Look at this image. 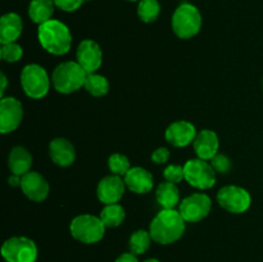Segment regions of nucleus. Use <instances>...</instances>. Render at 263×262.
Listing matches in <instances>:
<instances>
[{
    "label": "nucleus",
    "instance_id": "f257e3e1",
    "mask_svg": "<svg viewBox=\"0 0 263 262\" xmlns=\"http://www.w3.org/2000/svg\"><path fill=\"white\" fill-rule=\"evenodd\" d=\"M185 231V220L179 211L162 210L151 223L152 239L159 244H171L179 240Z\"/></svg>",
    "mask_w": 263,
    "mask_h": 262
},
{
    "label": "nucleus",
    "instance_id": "f03ea898",
    "mask_svg": "<svg viewBox=\"0 0 263 262\" xmlns=\"http://www.w3.org/2000/svg\"><path fill=\"white\" fill-rule=\"evenodd\" d=\"M37 38L41 46L54 55H63L71 49L72 35L61 21L50 20L39 26Z\"/></svg>",
    "mask_w": 263,
    "mask_h": 262
},
{
    "label": "nucleus",
    "instance_id": "7ed1b4c3",
    "mask_svg": "<svg viewBox=\"0 0 263 262\" xmlns=\"http://www.w3.org/2000/svg\"><path fill=\"white\" fill-rule=\"evenodd\" d=\"M87 72L77 62H63L58 64L51 74V82L57 91L71 94L85 85Z\"/></svg>",
    "mask_w": 263,
    "mask_h": 262
},
{
    "label": "nucleus",
    "instance_id": "20e7f679",
    "mask_svg": "<svg viewBox=\"0 0 263 262\" xmlns=\"http://www.w3.org/2000/svg\"><path fill=\"white\" fill-rule=\"evenodd\" d=\"M172 30L180 39H190L202 27V15L195 5L182 3L172 15Z\"/></svg>",
    "mask_w": 263,
    "mask_h": 262
},
{
    "label": "nucleus",
    "instance_id": "39448f33",
    "mask_svg": "<svg viewBox=\"0 0 263 262\" xmlns=\"http://www.w3.org/2000/svg\"><path fill=\"white\" fill-rule=\"evenodd\" d=\"M105 228L102 218L92 215H80L72 220L69 230L72 236L86 244L98 243L104 236Z\"/></svg>",
    "mask_w": 263,
    "mask_h": 262
},
{
    "label": "nucleus",
    "instance_id": "423d86ee",
    "mask_svg": "<svg viewBox=\"0 0 263 262\" xmlns=\"http://www.w3.org/2000/svg\"><path fill=\"white\" fill-rule=\"evenodd\" d=\"M21 84L26 95L32 99H41L50 89L48 72L39 64H27L21 73Z\"/></svg>",
    "mask_w": 263,
    "mask_h": 262
},
{
    "label": "nucleus",
    "instance_id": "0eeeda50",
    "mask_svg": "<svg viewBox=\"0 0 263 262\" xmlns=\"http://www.w3.org/2000/svg\"><path fill=\"white\" fill-rule=\"evenodd\" d=\"M2 256L7 262H35L37 247L30 238L13 236L3 244Z\"/></svg>",
    "mask_w": 263,
    "mask_h": 262
},
{
    "label": "nucleus",
    "instance_id": "6e6552de",
    "mask_svg": "<svg viewBox=\"0 0 263 262\" xmlns=\"http://www.w3.org/2000/svg\"><path fill=\"white\" fill-rule=\"evenodd\" d=\"M185 180L197 189H211L216 184V171L204 159H190L184 166Z\"/></svg>",
    "mask_w": 263,
    "mask_h": 262
},
{
    "label": "nucleus",
    "instance_id": "1a4fd4ad",
    "mask_svg": "<svg viewBox=\"0 0 263 262\" xmlns=\"http://www.w3.org/2000/svg\"><path fill=\"white\" fill-rule=\"evenodd\" d=\"M218 204L231 213H244L251 207V194L236 185L223 186L217 194Z\"/></svg>",
    "mask_w": 263,
    "mask_h": 262
},
{
    "label": "nucleus",
    "instance_id": "9d476101",
    "mask_svg": "<svg viewBox=\"0 0 263 262\" xmlns=\"http://www.w3.org/2000/svg\"><path fill=\"white\" fill-rule=\"evenodd\" d=\"M212 208V202L208 195L203 193H194L180 203L179 212L187 222H199L205 218Z\"/></svg>",
    "mask_w": 263,
    "mask_h": 262
},
{
    "label": "nucleus",
    "instance_id": "9b49d317",
    "mask_svg": "<svg viewBox=\"0 0 263 262\" xmlns=\"http://www.w3.org/2000/svg\"><path fill=\"white\" fill-rule=\"evenodd\" d=\"M23 118V107L18 99L13 97L2 98L0 102V130L3 134L14 131Z\"/></svg>",
    "mask_w": 263,
    "mask_h": 262
},
{
    "label": "nucleus",
    "instance_id": "f8f14e48",
    "mask_svg": "<svg viewBox=\"0 0 263 262\" xmlns=\"http://www.w3.org/2000/svg\"><path fill=\"white\" fill-rule=\"evenodd\" d=\"M77 63L87 72L95 73L97 69L100 68L103 62V53L100 46L94 40H82L79 44L76 51Z\"/></svg>",
    "mask_w": 263,
    "mask_h": 262
},
{
    "label": "nucleus",
    "instance_id": "ddd939ff",
    "mask_svg": "<svg viewBox=\"0 0 263 262\" xmlns=\"http://www.w3.org/2000/svg\"><path fill=\"white\" fill-rule=\"evenodd\" d=\"M125 180L117 175H110L99 181L97 188V195L100 202L105 204L118 203L125 194Z\"/></svg>",
    "mask_w": 263,
    "mask_h": 262
},
{
    "label": "nucleus",
    "instance_id": "4468645a",
    "mask_svg": "<svg viewBox=\"0 0 263 262\" xmlns=\"http://www.w3.org/2000/svg\"><path fill=\"white\" fill-rule=\"evenodd\" d=\"M197 138V128L187 121H176L166 130V140L176 148L189 145Z\"/></svg>",
    "mask_w": 263,
    "mask_h": 262
},
{
    "label": "nucleus",
    "instance_id": "2eb2a0df",
    "mask_svg": "<svg viewBox=\"0 0 263 262\" xmlns=\"http://www.w3.org/2000/svg\"><path fill=\"white\" fill-rule=\"evenodd\" d=\"M21 188L28 199L33 202H43L49 194V184L39 172L30 171L22 176Z\"/></svg>",
    "mask_w": 263,
    "mask_h": 262
},
{
    "label": "nucleus",
    "instance_id": "dca6fc26",
    "mask_svg": "<svg viewBox=\"0 0 263 262\" xmlns=\"http://www.w3.org/2000/svg\"><path fill=\"white\" fill-rule=\"evenodd\" d=\"M193 145H194V151L198 158L211 161L217 154L220 141H218V136L212 130H202L197 134V138L193 141Z\"/></svg>",
    "mask_w": 263,
    "mask_h": 262
},
{
    "label": "nucleus",
    "instance_id": "f3484780",
    "mask_svg": "<svg viewBox=\"0 0 263 262\" xmlns=\"http://www.w3.org/2000/svg\"><path fill=\"white\" fill-rule=\"evenodd\" d=\"M123 180L126 186L136 194H145L153 189V176L143 167H131Z\"/></svg>",
    "mask_w": 263,
    "mask_h": 262
},
{
    "label": "nucleus",
    "instance_id": "a211bd4d",
    "mask_svg": "<svg viewBox=\"0 0 263 262\" xmlns=\"http://www.w3.org/2000/svg\"><path fill=\"white\" fill-rule=\"evenodd\" d=\"M49 153L54 163L61 167L71 166L76 158L74 146L64 138H57L49 144Z\"/></svg>",
    "mask_w": 263,
    "mask_h": 262
},
{
    "label": "nucleus",
    "instance_id": "6ab92c4d",
    "mask_svg": "<svg viewBox=\"0 0 263 262\" xmlns=\"http://www.w3.org/2000/svg\"><path fill=\"white\" fill-rule=\"evenodd\" d=\"M22 33V20L15 13H7L0 20V41L2 44L15 43Z\"/></svg>",
    "mask_w": 263,
    "mask_h": 262
},
{
    "label": "nucleus",
    "instance_id": "aec40b11",
    "mask_svg": "<svg viewBox=\"0 0 263 262\" xmlns=\"http://www.w3.org/2000/svg\"><path fill=\"white\" fill-rule=\"evenodd\" d=\"M8 166L13 175L23 176L30 172L31 166H32V156L23 146H14L9 153Z\"/></svg>",
    "mask_w": 263,
    "mask_h": 262
},
{
    "label": "nucleus",
    "instance_id": "412c9836",
    "mask_svg": "<svg viewBox=\"0 0 263 262\" xmlns=\"http://www.w3.org/2000/svg\"><path fill=\"white\" fill-rule=\"evenodd\" d=\"M156 198L163 210H174L180 202L179 188L174 182H162L157 188Z\"/></svg>",
    "mask_w": 263,
    "mask_h": 262
},
{
    "label": "nucleus",
    "instance_id": "4be33fe9",
    "mask_svg": "<svg viewBox=\"0 0 263 262\" xmlns=\"http://www.w3.org/2000/svg\"><path fill=\"white\" fill-rule=\"evenodd\" d=\"M53 0H31L28 7V15L39 26L51 20L54 13Z\"/></svg>",
    "mask_w": 263,
    "mask_h": 262
},
{
    "label": "nucleus",
    "instance_id": "5701e85b",
    "mask_svg": "<svg viewBox=\"0 0 263 262\" xmlns=\"http://www.w3.org/2000/svg\"><path fill=\"white\" fill-rule=\"evenodd\" d=\"M100 218L107 228H117L125 220V210L118 203L113 204H105L100 212Z\"/></svg>",
    "mask_w": 263,
    "mask_h": 262
},
{
    "label": "nucleus",
    "instance_id": "b1692460",
    "mask_svg": "<svg viewBox=\"0 0 263 262\" xmlns=\"http://www.w3.org/2000/svg\"><path fill=\"white\" fill-rule=\"evenodd\" d=\"M85 89L87 90L89 94H91L92 97H103L108 92L109 90V82L105 79L104 76L98 73H87L86 80H85Z\"/></svg>",
    "mask_w": 263,
    "mask_h": 262
},
{
    "label": "nucleus",
    "instance_id": "393cba45",
    "mask_svg": "<svg viewBox=\"0 0 263 262\" xmlns=\"http://www.w3.org/2000/svg\"><path fill=\"white\" fill-rule=\"evenodd\" d=\"M161 13V5L158 0H140L138 5V14L145 23L154 22Z\"/></svg>",
    "mask_w": 263,
    "mask_h": 262
},
{
    "label": "nucleus",
    "instance_id": "a878e982",
    "mask_svg": "<svg viewBox=\"0 0 263 262\" xmlns=\"http://www.w3.org/2000/svg\"><path fill=\"white\" fill-rule=\"evenodd\" d=\"M152 240L153 239H152L151 233L145 230H138L130 236L128 246L134 254H143L149 249Z\"/></svg>",
    "mask_w": 263,
    "mask_h": 262
},
{
    "label": "nucleus",
    "instance_id": "bb28decb",
    "mask_svg": "<svg viewBox=\"0 0 263 262\" xmlns=\"http://www.w3.org/2000/svg\"><path fill=\"white\" fill-rule=\"evenodd\" d=\"M108 167H109L110 172L117 176H125L128 171H130V161L126 156L120 153H115L109 157L108 159Z\"/></svg>",
    "mask_w": 263,
    "mask_h": 262
},
{
    "label": "nucleus",
    "instance_id": "cd10ccee",
    "mask_svg": "<svg viewBox=\"0 0 263 262\" xmlns=\"http://www.w3.org/2000/svg\"><path fill=\"white\" fill-rule=\"evenodd\" d=\"M23 55L22 46L18 45L17 43H9V44H3L2 46V58L5 62L9 63H14L18 62Z\"/></svg>",
    "mask_w": 263,
    "mask_h": 262
},
{
    "label": "nucleus",
    "instance_id": "c85d7f7f",
    "mask_svg": "<svg viewBox=\"0 0 263 262\" xmlns=\"http://www.w3.org/2000/svg\"><path fill=\"white\" fill-rule=\"evenodd\" d=\"M163 177L166 181L177 182L182 181L185 179V172H184V166H179V164H170L164 169L163 171Z\"/></svg>",
    "mask_w": 263,
    "mask_h": 262
},
{
    "label": "nucleus",
    "instance_id": "c756f323",
    "mask_svg": "<svg viewBox=\"0 0 263 262\" xmlns=\"http://www.w3.org/2000/svg\"><path fill=\"white\" fill-rule=\"evenodd\" d=\"M211 166L213 167L216 172H220V174H228L230 172L231 167H233V162L229 157H226L225 154H216L212 159H211Z\"/></svg>",
    "mask_w": 263,
    "mask_h": 262
},
{
    "label": "nucleus",
    "instance_id": "7c9ffc66",
    "mask_svg": "<svg viewBox=\"0 0 263 262\" xmlns=\"http://www.w3.org/2000/svg\"><path fill=\"white\" fill-rule=\"evenodd\" d=\"M53 2L55 7L64 10V12H74L81 7L84 0H53Z\"/></svg>",
    "mask_w": 263,
    "mask_h": 262
},
{
    "label": "nucleus",
    "instance_id": "2f4dec72",
    "mask_svg": "<svg viewBox=\"0 0 263 262\" xmlns=\"http://www.w3.org/2000/svg\"><path fill=\"white\" fill-rule=\"evenodd\" d=\"M170 158V151L167 148H158L153 152L152 154V161L156 162V163L161 164L164 162L168 161Z\"/></svg>",
    "mask_w": 263,
    "mask_h": 262
},
{
    "label": "nucleus",
    "instance_id": "473e14b6",
    "mask_svg": "<svg viewBox=\"0 0 263 262\" xmlns=\"http://www.w3.org/2000/svg\"><path fill=\"white\" fill-rule=\"evenodd\" d=\"M116 262H139V261L138 258H136V254H134L133 252H130V253L121 254V256L116 259Z\"/></svg>",
    "mask_w": 263,
    "mask_h": 262
},
{
    "label": "nucleus",
    "instance_id": "72a5a7b5",
    "mask_svg": "<svg viewBox=\"0 0 263 262\" xmlns=\"http://www.w3.org/2000/svg\"><path fill=\"white\" fill-rule=\"evenodd\" d=\"M21 181H22V176H18V175L12 174V176H9V179H8V182H9V185H12V186L21 185Z\"/></svg>",
    "mask_w": 263,
    "mask_h": 262
},
{
    "label": "nucleus",
    "instance_id": "f704fd0d",
    "mask_svg": "<svg viewBox=\"0 0 263 262\" xmlns=\"http://www.w3.org/2000/svg\"><path fill=\"white\" fill-rule=\"evenodd\" d=\"M7 77H5L4 73H2V91H0V94H2V98H4V92L5 90H7Z\"/></svg>",
    "mask_w": 263,
    "mask_h": 262
},
{
    "label": "nucleus",
    "instance_id": "c9c22d12",
    "mask_svg": "<svg viewBox=\"0 0 263 262\" xmlns=\"http://www.w3.org/2000/svg\"><path fill=\"white\" fill-rule=\"evenodd\" d=\"M144 262H159V261H158V259H156V258H149V259H145Z\"/></svg>",
    "mask_w": 263,
    "mask_h": 262
},
{
    "label": "nucleus",
    "instance_id": "e433bc0d",
    "mask_svg": "<svg viewBox=\"0 0 263 262\" xmlns=\"http://www.w3.org/2000/svg\"><path fill=\"white\" fill-rule=\"evenodd\" d=\"M128 2H140V0H128Z\"/></svg>",
    "mask_w": 263,
    "mask_h": 262
}]
</instances>
